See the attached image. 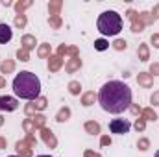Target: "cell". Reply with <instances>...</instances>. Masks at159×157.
<instances>
[{"label":"cell","mask_w":159,"mask_h":157,"mask_svg":"<svg viewBox=\"0 0 159 157\" xmlns=\"http://www.w3.org/2000/svg\"><path fill=\"white\" fill-rule=\"evenodd\" d=\"M156 157H159V150H157V152H156Z\"/></svg>","instance_id":"8"},{"label":"cell","mask_w":159,"mask_h":157,"mask_svg":"<svg viewBox=\"0 0 159 157\" xmlns=\"http://www.w3.org/2000/svg\"><path fill=\"white\" fill-rule=\"evenodd\" d=\"M96 28L104 37H115L122 30V17L117 11H111V9L104 11L96 20Z\"/></svg>","instance_id":"3"},{"label":"cell","mask_w":159,"mask_h":157,"mask_svg":"<svg viewBox=\"0 0 159 157\" xmlns=\"http://www.w3.org/2000/svg\"><path fill=\"white\" fill-rule=\"evenodd\" d=\"M9 157H17V155H9Z\"/></svg>","instance_id":"10"},{"label":"cell","mask_w":159,"mask_h":157,"mask_svg":"<svg viewBox=\"0 0 159 157\" xmlns=\"http://www.w3.org/2000/svg\"><path fill=\"white\" fill-rule=\"evenodd\" d=\"M17 100L11 96H0V111H15Z\"/></svg>","instance_id":"5"},{"label":"cell","mask_w":159,"mask_h":157,"mask_svg":"<svg viewBox=\"0 0 159 157\" xmlns=\"http://www.w3.org/2000/svg\"><path fill=\"white\" fill-rule=\"evenodd\" d=\"M98 104L106 113L120 115L131 105V89L119 79H111L98 91Z\"/></svg>","instance_id":"1"},{"label":"cell","mask_w":159,"mask_h":157,"mask_svg":"<svg viewBox=\"0 0 159 157\" xmlns=\"http://www.w3.org/2000/svg\"><path fill=\"white\" fill-rule=\"evenodd\" d=\"M39 157H50V155H39Z\"/></svg>","instance_id":"9"},{"label":"cell","mask_w":159,"mask_h":157,"mask_svg":"<svg viewBox=\"0 0 159 157\" xmlns=\"http://www.w3.org/2000/svg\"><path fill=\"white\" fill-rule=\"evenodd\" d=\"M129 129H131V124L126 118H113L109 122V131L115 135H126V133H129Z\"/></svg>","instance_id":"4"},{"label":"cell","mask_w":159,"mask_h":157,"mask_svg":"<svg viewBox=\"0 0 159 157\" xmlns=\"http://www.w3.org/2000/svg\"><path fill=\"white\" fill-rule=\"evenodd\" d=\"M13 92L20 100H35L41 94V79L30 70H22L13 79Z\"/></svg>","instance_id":"2"},{"label":"cell","mask_w":159,"mask_h":157,"mask_svg":"<svg viewBox=\"0 0 159 157\" xmlns=\"http://www.w3.org/2000/svg\"><path fill=\"white\" fill-rule=\"evenodd\" d=\"M94 48H96V50H100V52H102V50H106V48H107V41H106V39L94 41Z\"/></svg>","instance_id":"7"},{"label":"cell","mask_w":159,"mask_h":157,"mask_svg":"<svg viewBox=\"0 0 159 157\" xmlns=\"http://www.w3.org/2000/svg\"><path fill=\"white\" fill-rule=\"evenodd\" d=\"M13 37V30H11V26L9 24H0V44H6V43H9Z\"/></svg>","instance_id":"6"}]
</instances>
